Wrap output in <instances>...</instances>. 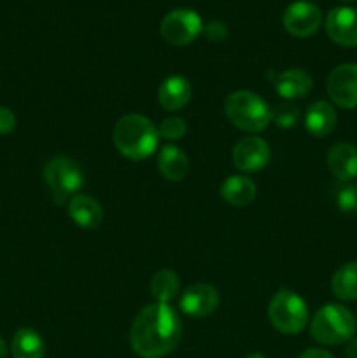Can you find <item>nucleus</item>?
<instances>
[{
  "label": "nucleus",
  "mask_w": 357,
  "mask_h": 358,
  "mask_svg": "<svg viewBox=\"0 0 357 358\" xmlns=\"http://www.w3.org/2000/svg\"><path fill=\"white\" fill-rule=\"evenodd\" d=\"M182 324L170 304L154 303L144 308L130 329V345L142 358L167 357L181 343Z\"/></svg>",
  "instance_id": "f257e3e1"
},
{
  "label": "nucleus",
  "mask_w": 357,
  "mask_h": 358,
  "mask_svg": "<svg viewBox=\"0 0 357 358\" xmlns=\"http://www.w3.org/2000/svg\"><path fill=\"white\" fill-rule=\"evenodd\" d=\"M112 136L115 149L132 161L147 159L160 142L156 126L140 114H128L119 119Z\"/></svg>",
  "instance_id": "f03ea898"
},
{
  "label": "nucleus",
  "mask_w": 357,
  "mask_h": 358,
  "mask_svg": "<svg viewBox=\"0 0 357 358\" xmlns=\"http://www.w3.org/2000/svg\"><path fill=\"white\" fill-rule=\"evenodd\" d=\"M224 114L234 128L247 133H259L272 122V108L259 94L240 90L227 94Z\"/></svg>",
  "instance_id": "7ed1b4c3"
},
{
  "label": "nucleus",
  "mask_w": 357,
  "mask_h": 358,
  "mask_svg": "<svg viewBox=\"0 0 357 358\" xmlns=\"http://www.w3.org/2000/svg\"><path fill=\"white\" fill-rule=\"evenodd\" d=\"M356 318L342 304H326L314 315L310 334L321 345H342L356 334Z\"/></svg>",
  "instance_id": "20e7f679"
},
{
  "label": "nucleus",
  "mask_w": 357,
  "mask_h": 358,
  "mask_svg": "<svg viewBox=\"0 0 357 358\" xmlns=\"http://www.w3.org/2000/svg\"><path fill=\"white\" fill-rule=\"evenodd\" d=\"M268 318L273 327L287 336H296L307 327V303L289 289H280L268 304Z\"/></svg>",
  "instance_id": "39448f33"
},
{
  "label": "nucleus",
  "mask_w": 357,
  "mask_h": 358,
  "mask_svg": "<svg viewBox=\"0 0 357 358\" xmlns=\"http://www.w3.org/2000/svg\"><path fill=\"white\" fill-rule=\"evenodd\" d=\"M44 178L58 205L66 198H74L84 185V173L79 163L66 156L49 159L44 166Z\"/></svg>",
  "instance_id": "423d86ee"
},
{
  "label": "nucleus",
  "mask_w": 357,
  "mask_h": 358,
  "mask_svg": "<svg viewBox=\"0 0 357 358\" xmlns=\"http://www.w3.org/2000/svg\"><path fill=\"white\" fill-rule=\"evenodd\" d=\"M203 31V21L192 9L170 10L160 24V34L168 44L188 45Z\"/></svg>",
  "instance_id": "0eeeda50"
},
{
  "label": "nucleus",
  "mask_w": 357,
  "mask_h": 358,
  "mask_svg": "<svg viewBox=\"0 0 357 358\" xmlns=\"http://www.w3.org/2000/svg\"><path fill=\"white\" fill-rule=\"evenodd\" d=\"M282 23L287 34L307 38L317 34V30L321 28L322 13L318 6H315L310 0H298L284 10Z\"/></svg>",
  "instance_id": "6e6552de"
},
{
  "label": "nucleus",
  "mask_w": 357,
  "mask_h": 358,
  "mask_svg": "<svg viewBox=\"0 0 357 358\" xmlns=\"http://www.w3.org/2000/svg\"><path fill=\"white\" fill-rule=\"evenodd\" d=\"M328 94L342 108L357 107V65L343 63L335 66L328 76Z\"/></svg>",
  "instance_id": "1a4fd4ad"
},
{
  "label": "nucleus",
  "mask_w": 357,
  "mask_h": 358,
  "mask_svg": "<svg viewBox=\"0 0 357 358\" xmlns=\"http://www.w3.org/2000/svg\"><path fill=\"white\" fill-rule=\"evenodd\" d=\"M270 157H272L270 145L259 136H245V138H241L233 147V154H231L234 166L240 171H245V173L265 170L270 163Z\"/></svg>",
  "instance_id": "9d476101"
},
{
  "label": "nucleus",
  "mask_w": 357,
  "mask_h": 358,
  "mask_svg": "<svg viewBox=\"0 0 357 358\" xmlns=\"http://www.w3.org/2000/svg\"><path fill=\"white\" fill-rule=\"evenodd\" d=\"M220 303V296L216 287L209 283H195L182 292L178 306L182 313L188 317L203 318L217 310Z\"/></svg>",
  "instance_id": "9b49d317"
},
{
  "label": "nucleus",
  "mask_w": 357,
  "mask_h": 358,
  "mask_svg": "<svg viewBox=\"0 0 357 358\" xmlns=\"http://www.w3.org/2000/svg\"><path fill=\"white\" fill-rule=\"evenodd\" d=\"M326 31L335 44L343 48L357 45V9L336 7L326 17Z\"/></svg>",
  "instance_id": "f8f14e48"
},
{
  "label": "nucleus",
  "mask_w": 357,
  "mask_h": 358,
  "mask_svg": "<svg viewBox=\"0 0 357 358\" xmlns=\"http://www.w3.org/2000/svg\"><path fill=\"white\" fill-rule=\"evenodd\" d=\"M192 96V87L186 77L172 76L161 83L158 91L160 105L168 112H175L184 108Z\"/></svg>",
  "instance_id": "ddd939ff"
},
{
  "label": "nucleus",
  "mask_w": 357,
  "mask_h": 358,
  "mask_svg": "<svg viewBox=\"0 0 357 358\" xmlns=\"http://www.w3.org/2000/svg\"><path fill=\"white\" fill-rule=\"evenodd\" d=\"M69 215L83 229H94L104 220V208L94 198L88 194H76L69 199Z\"/></svg>",
  "instance_id": "4468645a"
},
{
  "label": "nucleus",
  "mask_w": 357,
  "mask_h": 358,
  "mask_svg": "<svg viewBox=\"0 0 357 358\" xmlns=\"http://www.w3.org/2000/svg\"><path fill=\"white\" fill-rule=\"evenodd\" d=\"M275 91L284 100H298L307 96L314 86V79L303 69H289L275 77Z\"/></svg>",
  "instance_id": "2eb2a0df"
},
{
  "label": "nucleus",
  "mask_w": 357,
  "mask_h": 358,
  "mask_svg": "<svg viewBox=\"0 0 357 358\" xmlns=\"http://www.w3.org/2000/svg\"><path fill=\"white\" fill-rule=\"evenodd\" d=\"M328 168L338 180L357 178V149L350 143H336L328 154Z\"/></svg>",
  "instance_id": "dca6fc26"
},
{
  "label": "nucleus",
  "mask_w": 357,
  "mask_h": 358,
  "mask_svg": "<svg viewBox=\"0 0 357 358\" xmlns=\"http://www.w3.org/2000/svg\"><path fill=\"white\" fill-rule=\"evenodd\" d=\"M336 126V110L328 101H315L304 114V128L312 136H328Z\"/></svg>",
  "instance_id": "f3484780"
},
{
  "label": "nucleus",
  "mask_w": 357,
  "mask_h": 358,
  "mask_svg": "<svg viewBox=\"0 0 357 358\" xmlns=\"http://www.w3.org/2000/svg\"><path fill=\"white\" fill-rule=\"evenodd\" d=\"M220 198L233 206H247L248 203L254 201L258 194V187L251 178L244 175H231L223 182L219 189Z\"/></svg>",
  "instance_id": "a211bd4d"
},
{
  "label": "nucleus",
  "mask_w": 357,
  "mask_h": 358,
  "mask_svg": "<svg viewBox=\"0 0 357 358\" xmlns=\"http://www.w3.org/2000/svg\"><path fill=\"white\" fill-rule=\"evenodd\" d=\"M158 168L168 182H181L189 171V159L178 147L164 145L158 156Z\"/></svg>",
  "instance_id": "6ab92c4d"
},
{
  "label": "nucleus",
  "mask_w": 357,
  "mask_h": 358,
  "mask_svg": "<svg viewBox=\"0 0 357 358\" xmlns=\"http://www.w3.org/2000/svg\"><path fill=\"white\" fill-rule=\"evenodd\" d=\"M13 358H44V339L31 329H20L10 345Z\"/></svg>",
  "instance_id": "aec40b11"
},
{
  "label": "nucleus",
  "mask_w": 357,
  "mask_h": 358,
  "mask_svg": "<svg viewBox=\"0 0 357 358\" xmlns=\"http://www.w3.org/2000/svg\"><path fill=\"white\" fill-rule=\"evenodd\" d=\"M149 289L158 303L170 304L181 292V280H178L177 273L172 269H160L150 278Z\"/></svg>",
  "instance_id": "412c9836"
},
{
  "label": "nucleus",
  "mask_w": 357,
  "mask_h": 358,
  "mask_svg": "<svg viewBox=\"0 0 357 358\" xmlns=\"http://www.w3.org/2000/svg\"><path fill=\"white\" fill-rule=\"evenodd\" d=\"M331 290L338 299L357 301V261L346 262L332 275Z\"/></svg>",
  "instance_id": "4be33fe9"
},
{
  "label": "nucleus",
  "mask_w": 357,
  "mask_h": 358,
  "mask_svg": "<svg viewBox=\"0 0 357 358\" xmlns=\"http://www.w3.org/2000/svg\"><path fill=\"white\" fill-rule=\"evenodd\" d=\"M300 107L290 103V101H284V103L275 105V107L272 108V121L282 129L296 128V126L300 124Z\"/></svg>",
  "instance_id": "5701e85b"
},
{
  "label": "nucleus",
  "mask_w": 357,
  "mask_h": 358,
  "mask_svg": "<svg viewBox=\"0 0 357 358\" xmlns=\"http://www.w3.org/2000/svg\"><path fill=\"white\" fill-rule=\"evenodd\" d=\"M158 133H160L161 138L168 140V142H175V140H181L188 133V122L182 117L172 115V117H167L161 121Z\"/></svg>",
  "instance_id": "b1692460"
},
{
  "label": "nucleus",
  "mask_w": 357,
  "mask_h": 358,
  "mask_svg": "<svg viewBox=\"0 0 357 358\" xmlns=\"http://www.w3.org/2000/svg\"><path fill=\"white\" fill-rule=\"evenodd\" d=\"M336 205L343 213H357V184L345 185L336 196Z\"/></svg>",
  "instance_id": "393cba45"
},
{
  "label": "nucleus",
  "mask_w": 357,
  "mask_h": 358,
  "mask_svg": "<svg viewBox=\"0 0 357 358\" xmlns=\"http://www.w3.org/2000/svg\"><path fill=\"white\" fill-rule=\"evenodd\" d=\"M203 31H205L206 38L210 42H224L227 38V24L220 20H214L210 23H206V27H203Z\"/></svg>",
  "instance_id": "a878e982"
},
{
  "label": "nucleus",
  "mask_w": 357,
  "mask_h": 358,
  "mask_svg": "<svg viewBox=\"0 0 357 358\" xmlns=\"http://www.w3.org/2000/svg\"><path fill=\"white\" fill-rule=\"evenodd\" d=\"M16 128V115L13 110L0 105V135H9Z\"/></svg>",
  "instance_id": "bb28decb"
},
{
  "label": "nucleus",
  "mask_w": 357,
  "mask_h": 358,
  "mask_svg": "<svg viewBox=\"0 0 357 358\" xmlns=\"http://www.w3.org/2000/svg\"><path fill=\"white\" fill-rule=\"evenodd\" d=\"M300 358H335V357L322 348H308L307 352L301 353Z\"/></svg>",
  "instance_id": "cd10ccee"
},
{
  "label": "nucleus",
  "mask_w": 357,
  "mask_h": 358,
  "mask_svg": "<svg viewBox=\"0 0 357 358\" xmlns=\"http://www.w3.org/2000/svg\"><path fill=\"white\" fill-rule=\"evenodd\" d=\"M345 355L346 358H357V338H352L350 341H346Z\"/></svg>",
  "instance_id": "c85d7f7f"
},
{
  "label": "nucleus",
  "mask_w": 357,
  "mask_h": 358,
  "mask_svg": "<svg viewBox=\"0 0 357 358\" xmlns=\"http://www.w3.org/2000/svg\"><path fill=\"white\" fill-rule=\"evenodd\" d=\"M7 357V345L2 338H0V358H6Z\"/></svg>",
  "instance_id": "c756f323"
},
{
  "label": "nucleus",
  "mask_w": 357,
  "mask_h": 358,
  "mask_svg": "<svg viewBox=\"0 0 357 358\" xmlns=\"http://www.w3.org/2000/svg\"><path fill=\"white\" fill-rule=\"evenodd\" d=\"M245 358H268V357L262 355V353H251V355H247Z\"/></svg>",
  "instance_id": "7c9ffc66"
},
{
  "label": "nucleus",
  "mask_w": 357,
  "mask_h": 358,
  "mask_svg": "<svg viewBox=\"0 0 357 358\" xmlns=\"http://www.w3.org/2000/svg\"><path fill=\"white\" fill-rule=\"evenodd\" d=\"M343 2H356V0H343Z\"/></svg>",
  "instance_id": "2f4dec72"
}]
</instances>
